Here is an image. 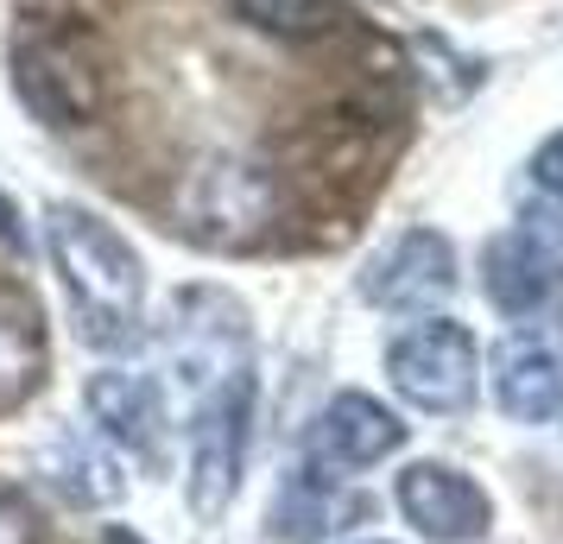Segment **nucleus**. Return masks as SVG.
I'll return each mask as SVG.
<instances>
[{
  "label": "nucleus",
  "instance_id": "obj_1",
  "mask_svg": "<svg viewBox=\"0 0 563 544\" xmlns=\"http://www.w3.org/2000/svg\"><path fill=\"white\" fill-rule=\"evenodd\" d=\"M45 247H52L57 286L70 298L77 336L102 355H128L146 336V259L128 234L82 203L45 209Z\"/></svg>",
  "mask_w": 563,
  "mask_h": 544
},
{
  "label": "nucleus",
  "instance_id": "obj_2",
  "mask_svg": "<svg viewBox=\"0 0 563 544\" xmlns=\"http://www.w3.org/2000/svg\"><path fill=\"white\" fill-rule=\"evenodd\" d=\"M13 89L45 127L77 133L108 102L102 52L77 26H20V38H13Z\"/></svg>",
  "mask_w": 563,
  "mask_h": 544
},
{
  "label": "nucleus",
  "instance_id": "obj_3",
  "mask_svg": "<svg viewBox=\"0 0 563 544\" xmlns=\"http://www.w3.org/2000/svg\"><path fill=\"white\" fill-rule=\"evenodd\" d=\"M172 215L203 247H247L273 222V178L247 158H197L172 190Z\"/></svg>",
  "mask_w": 563,
  "mask_h": 544
},
{
  "label": "nucleus",
  "instance_id": "obj_4",
  "mask_svg": "<svg viewBox=\"0 0 563 544\" xmlns=\"http://www.w3.org/2000/svg\"><path fill=\"white\" fill-rule=\"evenodd\" d=\"M386 374H393V392L418 412H468L475 387H482V348L462 323L424 317V323L393 336Z\"/></svg>",
  "mask_w": 563,
  "mask_h": 544
},
{
  "label": "nucleus",
  "instance_id": "obj_5",
  "mask_svg": "<svg viewBox=\"0 0 563 544\" xmlns=\"http://www.w3.org/2000/svg\"><path fill=\"white\" fill-rule=\"evenodd\" d=\"M247 437H254V367L234 374L197 406V449H190V513L216 525L229 513L241 468H247Z\"/></svg>",
  "mask_w": 563,
  "mask_h": 544
},
{
  "label": "nucleus",
  "instance_id": "obj_6",
  "mask_svg": "<svg viewBox=\"0 0 563 544\" xmlns=\"http://www.w3.org/2000/svg\"><path fill=\"white\" fill-rule=\"evenodd\" d=\"M456 291V247L437 229L393 234L361 273V298L380 311H431Z\"/></svg>",
  "mask_w": 563,
  "mask_h": 544
},
{
  "label": "nucleus",
  "instance_id": "obj_7",
  "mask_svg": "<svg viewBox=\"0 0 563 544\" xmlns=\"http://www.w3.org/2000/svg\"><path fill=\"white\" fill-rule=\"evenodd\" d=\"M399 449H406V424L374 392H335L310 424V463L330 475H361Z\"/></svg>",
  "mask_w": 563,
  "mask_h": 544
},
{
  "label": "nucleus",
  "instance_id": "obj_8",
  "mask_svg": "<svg viewBox=\"0 0 563 544\" xmlns=\"http://www.w3.org/2000/svg\"><path fill=\"white\" fill-rule=\"evenodd\" d=\"M393 500L431 544H475L494 525V500L482 493V481H468L450 463H411Z\"/></svg>",
  "mask_w": 563,
  "mask_h": 544
},
{
  "label": "nucleus",
  "instance_id": "obj_9",
  "mask_svg": "<svg viewBox=\"0 0 563 544\" xmlns=\"http://www.w3.org/2000/svg\"><path fill=\"white\" fill-rule=\"evenodd\" d=\"M82 406L96 418V431L108 443H121L133 456H165V387H158L153 374H133V367H102V374H89V387H82Z\"/></svg>",
  "mask_w": 563,
  "mask_h": 544
},
{
  "label": "nucleus",
  "instance_id": "obj_10",
  "mask_svg": "<svg viewBox=\"0 0 563 544\" xmlns=\"http://www.w3.org/2000/svg\"><path fill=\"white\" fill-rule=\"evenodd\" d=\"M52 374V336L45 311L26 286L0 279V412H20Z\"/></svg>",
  "mask_w": 563,
  "mask_h": 544
},
{
  "label": "nucleus",
  "instance_id": "obj_11",
  "mask_svg": "<svg viewBox=\"0 0 563 544\" xmlns=\"http://www.w3.org/2000/svg\"><path fill=\"white\" fill-rule=\"evenodd\" d=\"M494 399L512 424H544V418L563 412V367L558 355L544 348V336L532 330H512L500 348H494Z\"/></svg>",
  "mask_w": 563,
  "mask_h": 544
},
{
  "label": "nucleus",
  "instance_id": "obj_12",
  "mask_svg": "<svg viewBox=\"0 0 563 544\" xmlns=\"http://www.w3.org/2000/svg\"><path fill=\"white\" fill-rule=\"evenodd\" d=\"M52 481L77 507H114L128 481H121V468L108 456V437H89V431H70V437H57L52 449Z\"/></svg>",
  "mask_w": 563,
  "mask_h": 544
},
{
  "label": "nucleus",
  "instance_id": "obj_13",
  "mask_svg": "<svg viewBox=\"0 0 563 544\" xmlns=\"http://www.w3.org/2000/svg\"><path fill=\"white\" fill-rule=\"evenodd\" d=\"M487 298L500 304L507 317H532L538 304H551V291H558V279L544 273V259L519 241V234H500L494 247H487Z\"/></svg>",
  "mask_w": 563,
  "mask_h": 544
},
{
  "label": "nucleus",
  "instance_id": "obj_14",
  "mask_svg": "<svg viewBox=\"0 0 563 544\" xmlns=\"http://www.w3.org/2000/svg\"><path fill=\"white\" fill-rule=\"evenodd\" d=\"M234 7L247 26L273 32V38H330L349 20L342 0H234Z\"/></svg>",
  "mask_w": 563,
  "mask_h": 544
},
{
  "label": "nucleus",
  "instance_id": "obj_15",
  "mask_svg": "<svg viewBox=\"0 0 563 544\" xmlns=\"http://www.w3.org/2000/svg\"><path fill=\"white\" fill-rule=\"evenodd\" d=\"M0 544H52V519L26 488L0 481Z\"/></svg>",
  "mask_w": 563,
  "mask_h": 544
},
{
  "label": "nucleus",
  "instance_id": "obj_16",
  "mask_svg": "<svg viewBox=\"0 0 563 544\" xmlns=\"http://www.w3.org/2000/svg\"><path fill=\"white\" fill-rule=\"evenodd\" d=\"M512 234H519L538 259H544V273H551V279H558V291H563V209H526Z\"/></svg>",
  "mask_w": 563,
  "mask_h": 544
},
{
  "label": "nucleus",
  "instance_id": "obj_17",
  "mask_svg": "<svg viewBox=\"0 0 563 544\" xmlns=\"http://www.w3.org/2000/svg\"><path fill=\"white\" fill-rule=\"evenodd\" d=\"M532 178H538L544 197H558V203H563V133H551V140L532 153Z\"/></svg>",
  "mask_w": 563,
  "mask_h": 544
},
{
  "label": "nucleus",
  "instance_id": "obj_18",
  "mask_svg": "<svg viewBox=\"0 0 563 544\" xmlns=\"http://www.w3.org/2000/svg\"><path fill=\"white\" fill-rule=\"evenodd\" d=\"M0 241L20 254V209H13V197H0Z\"/></svg>",
  "mask_w": 563,
  "mask_h": 544
},
{
  "label": "nucleus",
  "instance_id": "obj_19",
  "mask_svg": "<svg viewBox=\"0 0 563 544\" xmlns=\"http://www.w3.org/2000/svg\"><path fill=\"white\" fill-rule=\"evenodd\" d=\"M558 348H563V311H558Z\"/></svg>",
  "mask_w": 563,
  "mask_h": 544
},
{
  "label": "nucleus",
  "instance_id": "obj_20",
  "mask_svg": "<svg viewBox=\"0 0 563 544\" xmlns=\"http://www.w3.org/2000/svg\"><path fill=\"white\" fill-rule=\"evenodd\" d=\"M367 544H386V539H367Z\"/></svg>",
  "mask_w": 563,
  "mask_h": 544
}]
</instances>
